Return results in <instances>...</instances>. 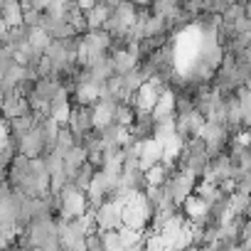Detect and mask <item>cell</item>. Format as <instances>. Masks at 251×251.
<instances>
[{
    "instance_id": "8",
    "label": "cell",
    "mask_w": 251,
    "mask_h": 251,
    "mask_svg": "<svg viewBox=\"0 0 251 251\" xmlns=\"http://www.w3.org/2000/svg\"><path fill=\"white\" fill-rule=\"evenodd\" d=\"M96 173H99V170H96V168H94V165L86 160V163H84V165L76 170V175H74V185H76L79 190H84V192H86V190L91 187V182H94Z\"/></svg>"
},
{
    "instance_id": "2",
    "label": "cell",
    "mask_w": 251,
    "mask_h": 251,
    "mask_svg": "<svg viewBox=\"0 0 251 251\" xmlns=\"http://www.w3.org/2000/svg\"><path fill=\"white\" fill-rule=\"evenodd\" d=\"M99 229H121L123 226V202H103L99 209H94Z\"/></svg>"
},
{
    "instance_id": "7",
    "label": "cell",
    "mask_w": 251,
    "mask_h": 251,
    "mask_svg": "<svg viewBox=\"0 0 251 251\" xmlns=\"http://www.w3.org/2000/svg\"><path fill=\"white\" fill-rule=\"evenodd\" d=\"M108 15H111V8H106V5H101V3H96L94 8H89V10H86V23H89V30H101Z\"/></svg>"
},
{
    "instance_id": "9",
    "label": "cell",
    "mask_w": 251,
    "mask_h": 251,
    "mask_svg": "<svg viewBox=\"0 0 251 251\" xmlns=\"http://www.w3.org/2000/svg\"><path fill=\"white\" fill-rule=\"evenodd\" d=\"M86 249L89 251H106V234L103 229H94L86 234Z\"/></svg>"
},
{
    "instance_id": "4",
    "label": "cell",
    "mask_w": 251,
    "mask_h": 251,
    "mask_svg": "<svg viewBox=\"0 0 251 251\" xmlns=\"http://www.w3.org/2000/svg\"><path fill=\"white\" fill-rule=\"evenodd\" d=\"M163 158H165V146L158 138H151V141L143 143V148H141V168L143 170H148L151 165L160 163Z\"/></svg>"
},
{
    "instance_id": "5",
    "label": "cell",
    "mask_w": 251,
    "mask_h": 251,
    "mask_svg": "<svg viewBox=\"0 0 251 251\" xmlns=\"http://www.w3.org/2000/svg\"><path fill=\"white\" fill-rule=\"evenodd\" d=\"M25 113H35L27 96H20L15 94L13 99L3 101V118H15V116H25Z\"/></svg>"
},
{
    "instance_id": "3",
    "label": "cell",
    "mask_w": 251,
    "mask_h": 251,
    "mask_svg": "<svg viewBox=\"0 0 251 251\" xmlns=\"http://www.w3.org/2000/svg\"><path fill=\"white\" fill-rule=\"evenodd\" d=\"M182 212H185V217L190 219V222H197V224H204V219H207V212H209V202L204 200V197H200L197 192H192L182 204Z\"/></svg>"
},
{
    "instance_id": "6",
    "label": "cell",
    "mask_w": 251,
    "mask_h": 251,
    "mask_svg": "<svg viewBox=\"0 0 251 251\" xmlns=\"http://www.w3.org/2000/svg\"><path fill=\"white\" fill-rule=\"evenodd\" d=\"M86 160H89V151H86L84 146H74V148L64 155V170H67L69 180H74L76 170H79V168H81Z\"/></svg>"
},
{
    "instance_id": "1",
    "label": "cell",
    "mask_w": 251,
    "mask_h": 251,
    "mask_svg": "<svg viewBox=\"0 0 251 251\" xmlns=\"http://www.w3.org/2000/svg\"><path fill=\"white\" fill-rule=\"evenodd\" d=\"M67 123H69V128L74 131L76 143H79V138L86 131L96 128V106H72V113H69Z\"/></svg>"
}]
</instances>
